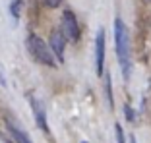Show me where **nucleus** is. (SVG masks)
Segmentation results:
<instances>
[{
	"label": "nucleus",
	"instance_id": "1",
	"mask_svg": "<svg viewBox=\"0 0 151 143\" xmlns=\"http://www.w3.org/2000/svg\"><path fill=\"white\" fill-rule=\"evenodd\" d=\"M114 41H116V56H118V64L122 68V76L124 79L130 77V37H128V29H126L122 19L114 21Z\"/></svg>",
	"mask_w": 151,
	"mask_h": 143
},
{
	"label": "nucleus",
	"instance_id": "2",
	"mask_svg": "<svg viewBox=\"0 0 151 143\" xmlns=\"http://www.w3.org/2000/svg\"><path fill=\"white\" fill-rule=\"evenodd\" d=\"M27 50H29V54L33 56V60L39 64H43V66H49V68H54L56 66V62H54V52L50 50V46L45 43L41 37L37 35H29L27 37Z\"/></svg>",
	"mask_w": 151,
	"mask_h": 143
},
{
	"label": "nucleus",
	"instance_id": "3",
	"mask_svg": "<svg viewBox=\"0 0 151 143\" xmlns=\"http://www.w3.org/2000/svg\"><path fill=\"white\" fill-rule=\"evenodd\" d=\"M62 33L72 43H76V41L80 39V23H78V19H76L72 10H64L62 12Z\"/></svg>",
	"mask_w": 151,
	"mask_h": 143
},
{
	"label": "nucleus",
	"instance_id": "4",
	"mask_svg": "<svg viewBox=\"0 0 151 143\" xmlns=\"http://www.w3.org/2000/svg\"><path fill=\"white\" fill-rule=\"evenodd\" d=\"M29 104H31V110H33V116L37 120V126H39L41 130L45 134H49V126H47V112H45V107L37 97L29 95Z\"/></svg>",
	"mask_w": 151,
	"mask_h": 143
},
{
	"label": "nucleus",
	"instance_id": "5",
	"mask_svg": "<svg viewBox=\"0 0 151 143\" xmlns=\"http://www.w3.org/2000/svg\"><path fill=\"white\" fill-rule=\"evenodd\" d=\"M49 41H50V49H52L56 60H58V62H64V45H66V35H64L62 31L54 29V31L50 33Z\"/></svg>",
	"mask_w": 151,
	"mask_h": 143
},
{
	"label": "nucleus",
	"instance_id": "6",
	"mask_svg": "<svg viewBox=\"0 0 151 143\" xmlns=\"http://www.w3.org/2000/svg\"><path fill=\"white\" fill-rule=\"evenodd\" d=\"M103 68H105V31L97 33V39H95V70L101 76Z\"/></svg>",
	"mask_w": 151,
	"mask_h": 143
},
{
	"label": "nucleus",
	"instance_id": "7",
	"mask_svg": "<svg viewBox=\"0 0 151 143\" xmlns=\"http://www.w3.org/2000/svg\"><path fill=\"white\" fill-rule=\"evenodd\" d=\"M6 126H8V134L14 137V141H16V143H31V139L27 137L25 132H23L22 128H18V126L14 124V122L10 120V118L6 120Z\"/></svg>",
	"mask_w": 151,
	"mask_h": 143
},
{
	"label": "nucleus",
	"instance_id": "8",
	"mask_svg": "<svg viewBox=\"0 0 151 143\" xmlns=\"http://www.w3.org/2000/svg\"><path fill=\"white\" fill-rule=\"evenodd\" d=\"M19 12H22V0H14L12 6H10V14L14 18H19Z\"/></svg>",
	"mask_w": 151,
	"mask_h": 143
},
{
	"label": "nucleus",
	"instance_id": "9",
	"mask_svg": "<svg viewBox=\"0 0 151 143\" xmlns=\"http://www.w3.org/2000/svg\"><path fill=\"white\" fill-rule=\"evenodd\" d=\"M114 130H116V143H126V141H124V132H122L120 124L114 126Z\"/></svg>",
	"mask_w": 151,
	"mask_h": 143
},
{
	"label": "nucleus",
	"instance_id": "10",
	"mask_svg": "<svg viewBox=\"0 0 151 143\" xmlns=\"http://www.w3.org/2000/svg\"><path fill=\"white\" fill-rule=\"evenodd\" d=\"M0 143H16V141H14L12 135L4 134V132H0Z\"/></svg>",
	"mask_w": 151,
	"mask_h": 143
},
{
	"label": "nucleus",
	"instance_id": "11",
	"mask_svg": "<svg viewBox=\"0 0 151 143\" xmlns=\"http://www.w3.org/2000/svg\"><path fill=\"white\" fill-rule=\"evenodd\" d=\"M107 95H109V104H111V108L114 107V103H112V93H111V77L107 76Z\"/></svg>",
	"mask_w": 151,
	"mask_h": 143
},
{
	"label": "nucleus",
	"instance_id": "12",
	"mask_svg": "<svg viewBox=\"0 0 151 143\" xmlns=\"http://www.w3.org/2000/svg\"><path fill=\"white\" fill-rule=\"evenodd\" d=\"M47 4H49L50 8H58V6L62 4V0H47Z\"/></svg>",
	"mask_w": 151,
	"mask_h": 143
},
{
	"label": "nucleus",
	"instance_id": "13",
	"mask_svg": "<svg viewBox=\"0 0 151 143\" xmlns=\"http://www.w3.org/2000/svg\"><path fill=\"white\" fill-rule=\"evenodd\" d=\"M81 143H87V141H81Z\"/></svg>",
	"mask_w": 151,
	"mask_h": 143
}]
</instances>
